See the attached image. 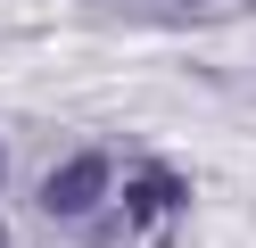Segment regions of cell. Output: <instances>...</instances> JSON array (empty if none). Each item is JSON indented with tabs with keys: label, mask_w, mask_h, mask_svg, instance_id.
Here are the masks:
<instances>
[{
	"label": "cell",
	"mask_w": 256,
	"mask_h": 248,
	"mask_svg": "<svg viewBox=\"0 0 256 248\" xmlns=\"http://www.w3.org/2000/svg\"><path fill=\"white\" fill-rule=\"evenodd\" d=\"M124 207H132V223H157L166 207H182V182H174L166 165H140V174H132V190H124Z\"/></svg>",
	"instance_id": "cell-2"
},
{
	"label": "cell",
	"mask_w": 256,
	"mask_h": 248,
	"mask_svg": "<svg viewBox=\"0 0 256 248\" xmlns=\"http://www.w3.org/2000/svg\"><path fill=\"white\" fill-rule=\"evenodd\" d=\"M100 190H108V165L100 157H66L50 182H42V207H50V215H91Z\"/></svg>",
	"instance_id": "cell-1"
}]
</instances>
